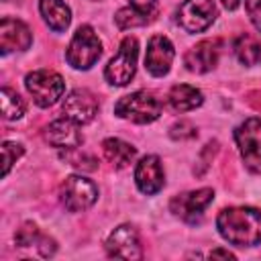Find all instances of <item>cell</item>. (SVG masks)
Listing matches in <instances>:
<instances>
[{
  "label": "cell",
  "instance_id": "obj_15",
  "mask_svg": "<svg viewBox=\"0 0 261 261\" xmlns=\"http://www.w3.org/2000/svg\"><path fill=\"white\" fill-rule=\"evenodd\" d=\"M212 198H214V192L210 188H202V190H194V192H188V194H179V196H175L171 200V212H175L177 216H181L186 220H194L212 202Z\"/></svg>",
  "mask_w": 261,
  "mask_h": 261
},
{
  "label": "cell",
  "instance_id": "obj_6",
  "mask_svg": "<svg viewBox=\"0 0 261 261\" xmlns=\"http://www.w3.org/2000/svg\"><path fill=\"white\" fill-rule=\"evenodd\" d=\"M234 139L241 151V157L249 171H261V120L247 118L243 124L237 126Z\"/></svg>",
  "mask_w": 261,
  "mask_h": 261
},
{
  "label": "cell",
  "instance_id": "obj_8",
  "mask_svg": "<svg viewBox=\"0 0 261 261\" xmlns=\"http://www.w3.org/2000/svg\"><path fill=\"white\" fill-rule=\"evenodd\" d=\"M216 18V6L212 0H186L177 10V22L188 33L206 31Z\"/></svg>",
  "mask_w": 261,
  "mask_h": 261
},
{
  "label": "cell",
  "instance_id": "obj_20",
  "mask_svg": "<svg viewBox=\"0 0 261 261\" xmlns=\"http://www.w3.org/2000/svg\"><path fill=\"white\" fill-rule=\"evenodd\" d=\"M204 102L200 90H196L194 86H188V84H177L171 88L169 92V104L175 112H188V110H194L198 108L200 104Z\"/></svg>",
  "mask_w": 261,
  "mask_h": 261
},
{
  "label": "cell",
  "instance_id": "obj_4",
  "mask_svg": "<svg viewBox=\"0 0 261 261\" xmlns=\"http://www.w3.org/2000/svg\"><path fill=\"white\" fill-rule=\"evenodd\" d=\"M102 53V43L92 27L84 24L75 31L69 47H67V61L75 69H90Z\"/></svg>",
  "mask_w": 261,
  "mask_h": 261
},
{
  "label": "cell",
  "instance_id": "obj_11",
  "mask_svg": "<svg viewBox=\"0 0 261 261\" xmlns=\"http://www.w3.org/2000/svg\"><path fill=\"white\" fill-rule=\"evenodd\" d=\"M173 45L169 43L167 37L163 35H155L149 39V45H147V53H145V67L149 69L151 75H165L171 67V61H173Z\"/></svg>",
  "mask_w": 261,
  "mask_h": 261
},
{
  "label": "cell",
  "instance_id": "obj_27",
  "mask_svg": "<svg viewBox=\"0 0 261 261\" xmlns=\"http://www.w3.org/2000/svg\"><path fill=\"white\" fill-rule=\"evenodd\" d=\"M210 257H224V259H234V255H232V253H228V251H224V249H216V251H212V253H210Z\"/></svg>",
  "mask_w": 261,
  "mask_h": 261
},
{
  "label": "cell",
  "instance_id": "obj_3",
  "mask_svg": "<svg viewBox=\"0 0 261 261\" xmlns=\"http://www.w3.org/2000/svg\"><path fill=\"white\" fill-rule=\"evenodd\" d=\"M24 86H27L29 94L33 96V100L37 102V106H41V108L53 106L65 92L63 77L57 71H51V69L31 71L24 77Z\"/></svg>",
  "mask_w": 261,
  "mask_h": 261
},
{
  "label": "cell",
  "instance_id": "obj_19",
  "mask_svg": "<svg viewBox=\"0 0 261 261\" xmlns=\"http://www.w3.org/2000/svg\"><path fill=\"white\" fill-rule=\"evenodd\" d=\"M39 10H41L45 22L49 24V29H53L55 33L65 31L71 22V12L63 0H41Z\"/></svg>",
  "mask_w": 261,
  "mask_h": 261
},
{
  "label": "cell",
  "instance_id": "obj_26",
  "mask_svg": "<svg viewBox=\"0 0 261 261\" xmlns=\"http://www.w3.org/2000/svg\"><path fill=\"white\" fill-rule=\"evenodd\" d=\"M196 135V128L190 122H177L171 126V137L173 139H190Z\"/></svg>",
  "mask_w": 261,
  "mask_h": 261
},
{
  "label": "cell",
  "instance_id": "obj_1",
  "mask_svg": "<svg viewBox=\"0 0 261 261\" xmlns=\"http://www.w3.org/2000/svg\"><path fill=\"white\" fill-rule=\"evenodd\" d=\"M216 226L230 245L253 247L261 243V212L257 208H224L216 218Z\"/></svg>",
  "mask_w": 261,
  "mask_h": 261
},
{
  "label": "cell",
  "instance_id": "obj_12",
  "mask_svg": "<svg viewBox=\"0 0 261 261\" xmlns=\"http://www.w3.org/2000/svg\"><path fill=\"white\" fill-rule=\"evenodd\" d=\"M31 31L22 20L4 16L0 22V49L2 53H10V51H24L31 47Z\"/></svg>",
  "mask_w": 261,
  "mask_h": 261
},
{
  "label": "cell",
  "instance_id": "obj_14",
  "mask_svg": "<svg viewBox=\"0 0 261 261\" xmlns=\"http://www.w3.org/2000/svg\"><path fill=\"white\" fill-rule=\"evenodd\" d=\"M45 139L47 143H51L53 147L57 149H77L84 141L82 133L77 130V122L69 120V118H59V120H53L47 128H45Z\"/></svg>",
  "mask_w": 261,
  "mask_h": 261
},
{
  "label": "cell",
  "instance_id": "obj_5",
  "mask_svg": "<svg viewBox=\"0 0 261 261\" xmlns=\"http://www.w3.org/2000/svg\"><path fill=\"white\" fill-rule=\"evenodd\" d=\"M137 55H139V45L135 37H124L118 53L108 61L104 75L112 86H126L137 69Z\"/></svg>",
  "mask_w": 261,
  "mask_h": 261
},
{
  "label": "cell",
  "instance_id": "obj_7",
  "mask_svg": "<svg viewBox=\"0 0 261 261\" xmlns=\"http://www.w3.org/2000/svg\"><path fill=\"white\" fill-rule=\"evenodd\" d=\"M61 202L69 212H82L88 210L96 198H98V188L92 179L82 177V175H69L65 177V181L61 184L59 190Z\"/></svg>",
  "mask_w": 261,
  "mask_h": 261
},
{
  "label": "cell",
  "instance_id": "obj_13",
  "mask_svg": "<svg viewBox=\"0 0 261 261\" xmlns=\"http://www.w3.org/2000/svg\"><path fill=\"white\" fill-rule=\"evenodd\" d=\"M135 181L143 194H157L163 188V167L157 155L143 157L135 167Z\"/></svg>",
  "mask_w": 261,
  "mask_h": 261
},
{
  "label": "cell",
  "instance_id": "obj_18",
  "mask_svg": "<svg viewBox=\"0 0 261 261\" xmlns=\"http://www.w3.org/2000/svg\"><path fill=\"white\" fill-rule=\"evenodd\" d=\"M14 241H16V245H18V247H33V245H35L43 257L53 255V253H55V249H57L55 241H53V239H49L47 234H41V232L37 230V226H35V224H31V222L22 224V226L16 230Z\"/></svg>",
  "mask_w": 261,
  "mask_h": 261
},
{
  "label": "cell",
  "instance_id": "obj_10",
  "mask_svg": "<svg viewBox=\"0 0 261 261\" xmlns=\"http://www.w3.org/2000/svg\"><path fill=\"white\" fill-rule=\"evenodd\" d=\"M61 112H63L65 118H69L77 124H86L96 116L98 100L92 92H88L84 88H77V90L69 92V96L65 98V102L61 106Z\"/></svg>",
  "mask_w": 261,
  "mask_h": 261
},
{
  "label": "cell",
  "instance_id": "obj_16",
  "mask_svg": "<svg viewBox=\"0 0 261 261\" xmlns=\"http://www.w3.org/2000/svg\"><path fill=\"white\" fill-rule=\"evenodd\" d=\"M157 12V0H130L126 8H120L114 16L118 29H130L141 27L151 20V16Z\"/></svg>",
  "mask_w": 261,
  "mask_h": 261
},
{
  "label": "cell",
  "instance_id": "obj_21",
  "mask_svg": "<svg viewBox=\"0 0 261 261\" xmlns=\"http://www.w3.org/2000/svg\"><path fill=\"white\" fill-rule=\"evenodd\" d=\"M102 153L118 169L126 167L135 159V147L124 143V141H120V139H106L102 143Z\"/></svg>",
  "mask_w": 261,
  "mask_h": 261
},
{
  "label": "cell",
  "instance_id": "obj_24",
  "mask_svg": "<svg viewBox=\"0 0 261 261\" xmlns=\"http://www.w3.org/2000/svg\"><path fill=\"white\" fill-rule=\"evenodd\" d=\"M22 155V147L16 145V143H4L2 145V163H4V175L10 171V165Z\"/></svg>",
  "mask_w": 261,
  "mask_h": 261
},
{
  "label": "cell",
  "instance_id": "obj_29",
  "mask_svg": "<svg viewBox=\"0 0 261 261\" xmlns=\"http://www.w3.org/2000/svg\"><path fill=\"white\" fill-rule=\"evenodd\" d=\"M6 2H10V0H6Z\"/></svg>",
  "mask_w": 261,
  "mask_h": 261
},
{
  "label": "cell",
  "instance_id": "obj_25",
  "mask_svg": "<svg viewBox=\"0 0 261 261\" xmlns=\"http://www.w3.org/2000/svg\"><path fill=\"white\" fill-rule=\"evenodd\" d=\"M245 4H247V14L251 22L261 33V0H245Z\"/></svg>",
  "mask_w": 261,
  "mask_h": 261
},
{
  "label": "cell",
  "instance_id": "obj_23",
  "mask_svg": "<svg viewBox=\"0 0 261 261\" xmlns=\"http://www.w3.org/2000/svg\"><path fill=\"white\" fill-rule=\"evenodd\" d=\"M0 98H2V114H4V118L16 120V118H20L24 114V102L14 90L2 88Z\"/></svg>",
  "mask_w": 261,
  "mask_h": 261
},
{
  "label": "cell",
  "instance_id": "obj_2",
  "mask_svg": "<svg viewBox=\"0 0 261 261\" xmlns=\"http://www.w3.org/2000/svg\"><path fill=\"white\" fill-rule=\"evenodd\" d=\"M114 114L120 116V118L139 122V124L153 122L161 114V102L153 94H149L145 90H139L135 94H128V96L120 98L114 104Z\"/></svg>",
  "mask_w": 261,
  "mask_h": 261
},
{
  "label": "cell",
  "instance_id": "obj_17",
  "mask_svg": "<svg viewBox=\"0 0 261 261\" xmlns=\"http://www.w3.org/2000/svg\"><path fill=\"white\" fill-rule=\"evenodd\" d=\"M218 41L216 39H208V41H200L196 47H192L184 61H186V67L190 71H196V73H204V71H210L214 65H216V59H218Z\"/></svg>",
  "mask_w": 261,
  "mask_h": 261
},
{
  "label": "cell",
  "instance_id": "obj_28",
  "mask_svg": "<svg viewBox=\"0 0 261 261\" xmlns=\"http://www.w3.org/2000/svg\"><path fill=\"white\" fill-rule=\"evenodd\" d=\"M239 2H241V0H222V4H224L228 10H234V8L239 6Z\"/></svg>",
  "mask_w": 261,
  "mask_h": 261
},
{
  "label": "cell",
  "instance_id": "obj_9",
  "mask_svg": "<svg viewBox=\"0 0 261 261\" xmlns=\"http://www.w3.org/2000/svg\"><path fill=\"white\" fill-rule=\"evenodd\" d=\"M106 251L110 257H118V259H141L143 257L139 234L130 224H120L110 232L106 241Z\"/></svg>",
  "mask_w": 261,
  "mask_h": 261
},
{
  "label": "cell",
  "instance_id": "obj_22",
  "mask_svg": "<svg viewBox=\"0 0 261 261\" xmlns=\"http://www.w3.org/2000/svg\"><path fill=\"white\" fill-rule=\"evenodd\" d=\"M234 53L239 57L241 63L245 65H255L259 59H261V43L249 35V33H243L239 35V39L234 41Z\"/></svg>",
  "mask_w": 261,
  "mask_h": 261
}]
</instances>
